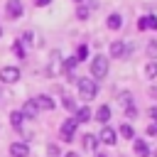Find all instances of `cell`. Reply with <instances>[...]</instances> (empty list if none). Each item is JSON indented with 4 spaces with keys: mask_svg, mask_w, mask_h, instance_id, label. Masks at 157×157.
<instances>
[{
    "mask_svg": "<svg viewBox=\"0 0 157 157\" xmlns=\"http://www.w3.org/2000/svg\"><path fill=\"white\" fill-rule=\"evenodd\" d=\"M88 118H91V110H88V108H76V115H74L76 123H86Z\"/></svg>",
    "mask_w": 157,
    "mask_h": 157,
    "instance_id": "4fadbf2b",
    "label": "cell"
},
{
    "mask_svg": "<svg viewBox=\"0 0 157 157\" xmlns=\"http://www.w3.org/2000/svg\"><path fill=\"white\" fill-rule=\"evenodd\" d=\"M20 78V69H15V66H5V69H0V81H5V83H15Z\"/></svg>",
    "mask_w": 157,
    "mask_h": 157,
    "instance_id": "3957f363",
    "label": "cell"
},
{
    "mask_svg": "<svg viewBox=\"0 0 157 157\" xmlns=\"http://www.w3.org/2000/svg\"><path fill=\"white\" fill-rule=\"evenodd\" d=\"M76 15H78V20H86V17H88V7H86V5H78Z\"/></svg>",
    "mask_w": 157,
    "mask_h": 157,
    "instance_id": "7402d4cb",
    "label": "cell"
},
{
    "mask_svg": "<svg viewBox=\"0 0 157 157\" xmlns=\"http://www.w3.org/2000/svg\"><path fill=\"white\" fill-rule=\"evenodd\" d=\"M96 145H98L96 135H83V147L86 150H96Z\"/></svg>",
    "mask_w": 157,
    "mask_h": 157,
    "instance_id": "e0dca14e",
    "label": "cell"
},
{
    "mask_svg": "<svg viewBox=\"0 0 157 157\" xmlns=\"http://www.w3.org/2000/svg\"><path fill=\"white\" fill-rule=\"evenodd\" d=\"M47 152H49V157H59V147L56 145H47Z\"/></svg>",
    "mask_w": 157,
    "mask_h": 157,
    "instance_id": "484cf974",
    "label": "cell"
},
{
    "mask_svg": "<svg viewBox=\"0 0 157 157\" xmlns=\"http://www.w3.org/2000/svg\"><path fill=\"white\" fill-rule=\"evenodd\" d=\"M91 74H93L96 78H103V76L108 74V59H105L103 54L93 56V61H91Z\"/></svg>",
    "mask_w": 157,
    "mask_h": 157,
    "instance_id": "7a4b0ae2",
    "label": "cell"
},
{
    "mask_svg": "<svg viewBox=\"0 0 157 157\" xmlns=\"http://www.w3.org/2000/svg\"><path fill=\"white\" fill-rule=\"evenodd\" d=\"M147 54L150 56H157V42H150L147 44Z\"/></svg>",
    "mask_w": 157,
    "mask_h": 157,
    "instance_id": "4316f807",
    "label": "cell"
},
{
    "mask_svg": "<svg viewBox=\"0 0 157 157\" xmlns=\"http://www.w3.org/2000/svg\"><path fill=\"white\" fill-rule=\"evenodd\" d=\"M120 135H123L125 140H132V137H135V130H132V125H128V123H125V125H120Z\"/></svg>",
    "mask_w": 157,
    "mask_h": 157,
    "instance_id": "2e32d148",
    "label": "cell"
},
{
    "mask_svg": "<svg viewBox=\"0 0 157 157\" xmlns=\"http://www.w3.org/2000/svg\"><path fill=\"white\" fill-rule=\"evenodd\" d=\"M147 132H150V135H157V123H152V125L147 128Z\"/></svg>",
    "mask_w": 157,
    "mask_h": 157,
    "instance_id": "f1b7e54d",
    "label": "cell"
},
{
    "mask_svg": "<svg viewBox=\"0 0 157 157\" xmlns=\"http://www.w3.org/2000/svg\"><path fill=\"white\" fill-rule=\"evenodd\" d=\"M125 115H128V118H135V115H137V110H135V105H130V108H125Z\"/></svg>",
    "mask_w": 157,
    "mask_h": 157,
    "instance_id": "83f0119b",
    "label": "cell"
},
{
    "mask_svg": "<svg viewBox=\"0 0 157 157\" xmlns=\"http://www.w3.org/2000/svg\"><path fill=\"white\" fill-rule=\"evenodd\" d=\"M98 140L105 142V145H113V142H115V130H113V128H103L101 135H98Z\"/></svg>",
    "mask_w": 157,
    "mask_h": 157,
    "instance_id": "9c48e42d",
    "label": "cell"
},
{
    "mask_svg": "<svg viewBox=\"0 0 157 157\" xmlns=\"http://www.w3.org/2000/svg\"><path fill=\"white\" fill-rule=\"evenodd\" d=\"M76 2H81V0H76Z\"/></svg>",
    "mask_w": 157,
    "mask_h": 157,
    "instance_id": "e575fe53",
    "label": "cell"
},
{
    "mask_svg": "<svg viewBox=\"0 0 157 157\" xmlns=\"http://www.w3.org/2000/svg\"><path fill=\"white\" fill-rule=\"evenodd\" d=\"M10 155H12V157H27V155H29L27 142H12V145H10Z\"/></svg>",
    "mask_w": 157,
    "mask_h": 157,
    "instance_id": "8992f818",
    "label": "cell"
},
{
    "mask_svg": "<svg viewBox=\"0 0 157 157\" xmlns=\"http://www.w3.org/2000/svg\"><path fill=\"white\" fill-rule=\"evenodd\" d=\"M155 157H157V150H155Z\"/></svg>",
    "mask_w": 157,
    "mask_h": 157,
    "instance_id": "836d02e7",
    "label": "cell"
},
{
    "mask_svg": "<svg viewBox=\"0 0 157 157\" xmlns=\"http://www.w3.org/2000/svg\"><path fill=\"white\" fill-rule=\"evenodd\" d=\"M96 118H98L101 123H108V120H110V108H108V105H101L98 113H96Z\"/></svg>",
    "mask_w": 157,
    "mask_h": 157,
    "instance_id": "5bb4252c",
    "label": "cell"
},
{
    "mask_svg": "<svg viewBox=\"0 0 157 157\" xmlns=\"http://www.w3.org/2000/svg\"><path fill=\"white\" fill-rule=\"evenodd\" d=\"M150 115H152V118H155V120H157V105H155V108H152V110H150Z\"/></svg>",
    "mask_w": 157,
    "mask_h": 157,
    "instance_id": "f546056e",
    "label": "cell"
},
{
    "mask_svg": "<svg viewBox=\"0 0 157 157\" xmlns=\"http://www.w3.org/2000/svg\"><path fill=\"white\" fill-rule=\"evenodd\" d=\"M76 86H78V93H81V98H83V101H93V98H96V93H98V91H96L98 86H96V81H93V78H78V81H76Z\"/></svg>",
    "mask_w": 157,
    "mask_h": 157,
    "instance_id": "6da1fadb",
    "label": "cell"
},
{
    "mask_svg": "<svg viewBox=\"0 0 157 157\" xmlns=\"http://www.w3.org/2000/svg\"><path fill=\"white\" fill-rule=\"evenodd\" d=\"M105 25H108V29H120V27H123V17L113 12V15H108V22H105Z\"/></svg>",
    "mask_w": 157,
    "mask_h": 157,
    "instance_id": "8fae6325",
    "label": "cell"
},
{
    "mask_svg": "<svg viewBox=\"0 0 157 157\" xmlns=\"http://www.w3.org/2000/svg\"><path fill=\"white\" fill-rule=\"evenodd\" d=\"M37 5H49V0H37Z\"/></svg>",
    "mask_w": 157,
    "mask_h": 157,
    "instance_id": "4dcf8cb0",
    "label": "cell"
},
{
    "mask_svg": "<svg viewBox=\"0 0 157 157\" xmlns=\"http://www.w3.org/2000/svg\"><path fill=\"white\" fill-rule=\"evenodd\" d=\"M34 105H37V108H44V110H54V108H56L49 96H37V98H34Z\"/></svg>",
    "mask_w": 157,
    "mask_h": 157,
    "instance_id": "ba28073f",
    "label": "cell"
},
{
    "mask_svg": "<svg viewBox=\"0 0 157 157\" xmlns=\"http://www.w3.org/2000/svg\"><path fill=\"white\" fill-rule=\"evenodd\" d=\"M118 101H120L125 108H130V105H132V98H130V93H128V91H123V93L118 96Z\"/></svg>",
    "mask_w": 157,
    "mask_h": 157,
    "instance_id": "ffe728a7",
    "label": "cell"
},
{
    "mask_svg": "<svg viewBox=\"0 0 157 157\" xmlns=\"http://www.w3.org/2000/svg\"><path fill=\"white\" fill-rule=\"evenodd\" d=\"M20 113H22V118H37V105H34V101H27Z\"/></svg>",
    "mask_w": 157,
    "mask_h": 157,
    "instance_id": "30bf717a",
    "label": "cell"
},
{
    "mask_svg": "<svg viewBox=\"0 0 157 157\" xmlns=\"http://www.w3.org/2000/svg\"><path fill=\"white\" fill-rule=\"evenodd\" d=\"M76 125H78V123H76L74 118L64 120V125H61V140H66V142H69V140L74 137V130H76Z\"/></svg>",
    "mask_w": 157,
    "mask_h": 157,
    "instance_id": "277c9868",
    "label": "cell"
},
{
    "mask_svg": "<svg viewBox=\"0 0 157 157\" xmlns=\"http://www.w3.org/2000/svg\"><path fill=\"white\" fill-rule=\"evenodd\" d=\"M22 120H25V118H22L20 110H12V113H10V123H12V128L20 130V128H22Z\"/></svg>",
    "mask_w": 157,
    "mask_h": 157,
    "instance_id": "9a60e30c",
    "label": "cell"
},
{
    "mask_svg": "<svg viewBox=\"0 0 157 157\" xmlns=\"http://www.w3.org/2000/svg\"><path fill=\"white\" fill-rule=\"evenodd\" d=\"M66 157H78V155H76V152H69V155H66Z\"/></svg>",
    "mask_w": 157,
    "mask_h": 157,
    "instance_id": "1f68e13d",
    "label": "cell"
},
{
    "mask_svg": "<svg viewBox=\"0 0 157 157\" xmlns=\"http://www.w3.org/2000/svg\"><path fill=\"white\" fill-rule=\"evenodd\" d=\"M145 76H147V78H155V76H157V61H150V64L145 66Z\"/></svg>",
    "mask_w": 157,
    "mask_h": 157,
    "instance_id": "d6986e66",
    "label": "cell"
},
{
    "mask_svg": "<svg viewBox=\"0 0 157 157\" xmlns=\"http://www.w3.org/2000/svg\"><path fill=\"white\" fill-rule=\"evenodd\" d=\"M96 157H105V155H96Z\"/></svg>",
    "mask_w": 157,
    "mask_h": 157,
    "instance_id": "d6a6232c",
    "label": "cell"
},
{
    "mask_svg": "<svg viewBox=\"0 0 157 157\" xmlns=\"http://www.w3.org/2000/svg\"><path fill=\"white\" fill-rule=\"evenodd\" d=\"M5 10H7V17L15 20V17L22 15V2H20V0H7V7H5Z\"/></svg>",
    "mask_w": 157,
    "mask_h": 157,
    "instance_id": "5b68a950",
    "label": "cell"
},
{
    "mask_svg": "<svg viewBox=\"0 0 157 157\" xmlns=\"http://www.w3.org/2000/svg\"><path fill=\"white\" fill-rule=\"evenodd\" d=\"M132 147H135V155H137V157H147V155H150L147 142H142V140H135V145H132Z\"/></svg>",
    "mask_w": 157,
    "mask_h": 157,
    "instance_id": "7c38bea8",
    "label": "cell"
},
{
    "mask_svg": "<svg viewBox=\"0 0 157 157\" xmlns=\"http://www.w3.org/2000/svg\"><path fill=\"white\" fill-rule=\"evenodd\" d=\"M128 54V47L123 44V42H113L110 44V56H115V59H123Z\"/></svg>",
    "mask_w": 157,
    "mask_h": 157,
    "instance_id": "52a82bcc",
    "label": "cell"
},
{
    "mask_svg": "<svg viewBox=\"0 0 157 157\" xmlns=\"http://www.w3.org/2000/svg\"><path fill=\"white\" fill-rule=\"evenodd\" d=\"M61 101H64V105H66V110H76V105H74V101H71V98H69L66 93L61 96Z\"/></svg>",
    "mask_w": 157,
    "mask_h": 157,
    "instance_id": "cb8c5ba5",
    "label": "cell"
},
{
    "mask_svg": "<svg viewBox=\"0 0 157 157\" xmlns=\"http://www.w3.org/2000/svg\"><path fill=\"white\" fill-rule=\"evenodd\" d=\"M137 27H140V29H150V17H140Z\"/></svg>",
    "mask_w": 157,
    "mask_h": 157,
    "instance_id": "d4e9b609",
    "label": "cell"
},
{
    "mask_svg": "<svg viewBox=\"0 0 157 157\" xmlns=\"http://www.w3.org/2000/svg\"><path fill=\"white\" fill-rule=\"evenodd\" d=\"M12 49H15V54H17L20 59L25 56V44H22V42H15V47H12Z\"/></svg>",
    "mask_w": 157,
    "mask_h": 157,
    "instance_id": "603a6c76",
    "label": "cell"
},
{
    "mask_svg": "<svg viewBox=\"0 0 157 157\" xmlns=\"http://www.w3.org/2000/svg\"><path fill=\"white\" fill-rule=\"evenodd\" d=\"M76 64H78V61H76L74 56H71V59H66V61H64V71H66V74H71V71L76 69Z\"/></svg>",
    "mask_w": 157,
    "mask_h": 157,
    "instance_id": "44dd1931",
    "label": "cell"
},
{
    "mask_svg": "<svg viewBox=\"0 0 157 157\" xmlns=\"http://www.w3.org/2000/svg\"><path fill=\"white\" fill-rule=\"evenodd\" d=\"M86 56H88V47H86V44H81V47L76 49V54H74V59H76V61H83Z\"/></svg>",
    "mask_w": 157,
    "mask_h": 157,
    "instance_id": "ac0fdd59",
    "label": "cell"
}]
</instances>
